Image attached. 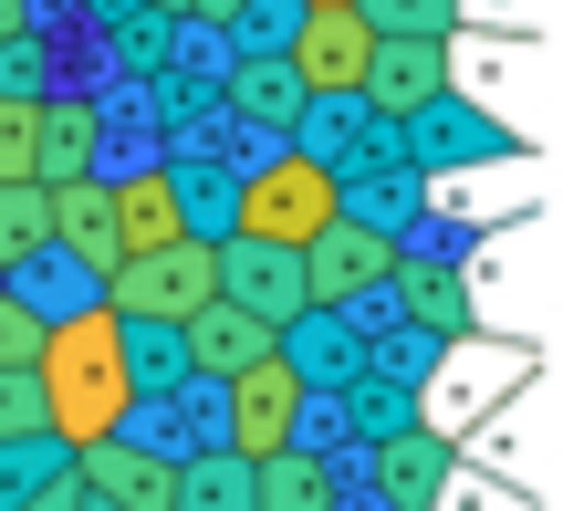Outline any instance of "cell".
<instances>
[{
    "mask_svg": "<svg viewBox=\"0 0 563 511\" xmlns=\"http://www.w3.org/2000/svg\"><path fill=\"white\" fill-rule=\"evenodd\" d=\"M209 104H220L241 136H272L282 146V136H292V115H302V84H292V63H230Z\"/></svg>",
    "mask_w": 563,
    "mask_h": 511,
    "instance_id": "cell-18",
    "label": "cell"
},
{
    "mask_svg": "<svg viewBox=\"0 0 563 511\" xmlns=\"http://www.w3.org/2000/svg\"><path fill=\"white\" fill-rule=\"evenodd\" d=\"M53 95V42H11V53H0V104H42Z\"/></svg>",
    "mask_w": 563,
    "mask_h": 511,
    "instance_id": "cell-26",
    "label": "cell"
},
{
    "mask_svg": "<svg viewBox=\"0 0 563 511\" xmlns=\"http://www.w3.org/2000/svg\"><path fill=\"white\" fill-rule=\"evenodd\" d=\"M178 511H251V459H241V449L178 459Z\"/></svg>",
    "mask_w": 563,
    "mask_h": 511,
    "instance_id": "cell-22",
    "label": "cell"
},
{
    "mask_svg": "<svg viewBox=\"0 0 563 511\" xmlns=\"http://www.w3.org/2000/svg\"><path fill=\"white\" fill-rule=\"evenodd\" d=\"M220 303H241L251 324H292L302 313V262L292 251H272V241H220Z\"/></svg>",
    "mask_w": 563,
    "mask_h": 511,
    "instance_id": "cell-13",
    "label": "cell"
},
{
    "mask_svg": "<svg viewBox=\"0 0 563 511\" xmlns=\"http://www.w3.org/2000/svg\"><path fill=\"white\" fill-rule=\"evenodd\" d=\"M84 511H95V501H84Z\"/></svg>",
    "mask_w": 563,
    "mask_h": 511,
    "instance_id": "cell-35",
    "label": "cell"
},
{
    "mask_svg": "<svg viewBox=\"0 0 563 511\" xmlns=\"http://www.w3.org/2000/svg\"><path fill=\"white\" fill-rule=\"evenodd\" d=\"M230 11H251V0H199V32H220Z\"/></svg>",
    "mask_w": 563,
    "mask_h": 511,
    "instance_id": "cell-32",
    "label": "cell"
},
{
    "mask_svg": "<svg viewBox=\"0 0 563 511\" xmlns=\"http://www.w3.org/2000/svg\"><path fill=\"white\" fill-rule=\"evenodd\" d=\"M42 199H53V251H63V262H84V271L104 282V271L125 262V251H115V209H104V178L42 188Z\"/></svg>",
    "mask_w": 563,
    "mask_h": 511,
    "instance_id": "cell-19",
    "label": "cell"
},
{
    "mask_svg": "<svg viewBox=\"0 0 563 511\" xmlns=\"http://www.w3.org/2000/svg\"><path fill=\"white\" fill-rule=\"evenodd\" d=\"M355 459H365L376 511H439L449 470H460V449H449L439 429H397V438H376V449H355Z\"/></svg>",
    "mask_w": 563,
    "mask_h": 511,
    "instance_id": "cell-10",
    "label": "cell"
},
{
    "mask_svg": "<svg viewBox=\"0 0 563 511\" xmlns=\"http://www.w3.org/2000/svg\"><path fill=\"white\" fill-rule=\"evenodd\" d=\"M397 303H407V324L428 334V345H460L470 334V271L460 262H439V251H397Z\"/></svg>",
    "mask_w": 563,
    "mask_h": 511,
    "instance_id": "cell-15",
    "label": "cell"
},
{
    "mask_svg": "<svg viewBox=\"0 0 563 511\" xmlns=\"http://www.w3.org/2000/svg\"><path fill=\"white\" fill-rule=\"evenodd\" d=\"M209 292H220V251H199V241L136 251V262L104 271V313H115V324H188Z\"/></svg>",
    "mask_w": 563,
    "mask_h": 511,
    "instance_id": "cell-3",
    "label": "cell"
},
{
    "mask_svg": "<svg viewBox=\"0 0 563 511\" xmlns=\"http://www.w3.org/2000/svg\"><path fill=\"white\" fill-rule=\"evenodd\" d=\"M178 355H188V376H199V387H230L241 366H262V355H272V324H251L241 303H220V292H209V303L178 324Z\"/></svg>",
    "mask_w": 563,
    "mask_h": 511,
    "instance_id": "cell-14",
    "label": "cell"
},
{
    "mask_svg": "<svg viewBox=\"0 0 563 511\" xmlns=\"http://www.w3.org/2000/svg\"><path fill=\"white\" fill-rule=\"evenodd\" d=\"M355 95H365V115L407 125V115H428L439 95H460V63H449V42H376Z\"/></svg>",
    "mask_w": 563,
    "mask_h": 511,
    "instance_id": "cell-7",
    "label": "cell"
},
{
    "mask_svg": "<svg viewBox=\"0 0 563 511\" xmlns=\"http://www.w3.org/2000/svg\"><path fill=\"white\" fill-rule=\"evenodd\" d=\"M32 355H42V324L0 292V376H32Z\"/></svg>",
    "mask_w": 563,
    "mask_h": 511,
    "instance_id": "cell-27",
    "label": "cell"
},
{
    "mask_svg": "<svg viewBox=\"0 0 563 511\" xmlns=\"http://www.w3.org/2000/svg\"><path fill=\"white\" fill-rule=\"evenodd\" d=\"M146 11H157V21H199V0H146Z\"/></svg>",
    "mask_w": 563,
    "mask_h": 511,
    "instance_id": "cell-33",
    "label": "cell"
},
{
    "mask_svg": "<svg viewBox=\"0 0 563 511\" xmlns=\"http://www.w3.org/2000/svg\"><path fill=\"white\" fill-rule=\"evenodd\" d=\"M42 21H32V0H0V53H11V42H32Z\"/></svg>",
    "mask_w": 563,
    "mask_h": 511,
    "instance_id": "cell-31",
    "label": "cell"
},
{
    "mask_svg": "<svg viewBox=\"0 0 563 511\" xmlns=\"http://www.w3.org/2000/svg\"><path fill=\"white\" fill-rule=\"evenodd\" d=\"M0 438H53V429H42V387H32V376H0Z\"/></svg>",
    "mask_w": 563,
    "mask_h": 511,
    "instance_id": "cell-28",
    "label": "cell"
},
{
    "mask_svg": "<svg viewBox=\"0 0 563 511\" xmlns=\"http://www.w3.org/2000/svg\"><path fill=\"white\" fill-rule=\"evenodd\" d=\"M302 262V303H323V313H355L365 292L397 271V241H376V230H355V220H334V230H313V241L292 251Z\"/></svg>",
    "mask_w": 563,
    "mask_h": 511,
    "instance_id": "cell-6",
    "label": "cell"
},
{
    "mask_svg": "<svg viewBox=\"0 0 563 511\" xmlns=\"http://www.w3.org/2000/svg\"><path fill=\"white\" fill-rule=\"evenodd\" d=\"M511 146H522V136H511L501 115H470L460 95H439L428 115L397 125V157L418 167V178H439V167H481V157H511Z\"/></svg>",
    "mask_w": 563,
    "mask_h": 511,
    "instance_id": "cell-9",
    "label": "cell"
},
{
    "mask_svg": "<svg viewBox=\"0 0 563 511\" xmlns=\"http://www.w3.org/2000/svg\"><path fill=\"white\" fill-rule=\"evenodd\" d=\"M334 501H344V480H334V459H323V449L251 459V511H334Z\"/></svg>",
    "mask_w": 563,
    "mask_h": 511,
    "instance_id": "cell-20",
    "label": "cell"
},
{
    "mask_svg": "<svg viewBox=\"0 0 563 511\" xmlns=\"http://www.w3.org/2000/svg\"><path fill=\"white\" fill-rule=\"evenodd\" d=\"M272 355L292 366V387H302V397H334V387H355V376H365V324H355V313L302 303L292 324L272 334Z\"/></svg>",
    "mask_w": 563,
    "mask_h": 511,
    "instance_id": "cell-8",
    "label": "cell"
},
{
    "mask_svg": "<svg viewBox=\"0 0 563 511\" xmlns=\"http://www.w3.org/2000/svg\"><path fill=\"white\" fill-rule=\"evenodd\" d=\"M292 11H355V0H292Z\"/></svg>",
    "mask_w": 563,
    "mask_h": 511,
    "instance_id": "cell-34",
    "label": "cell"
},
{
    "mask_svg": "<svg viewBox=\"0 0 563 511\" xmlns=\"http://www.w3.org/2000/svg\"><path fill=\"white\" fill-rule=\"evenodd\" d=\"M302 408H313V397L292 387V366H282V355H262V366H241V376L220 387V449H241V459L292 449Z\"/></svg>",
    "mask_w": 563,
    "mask_h": 511,
    "instance_id": "cell-4",
    "label": "cell"
},
{
    "mask_svg": "<svg viewBox=\"0 0 563 511\" xmlns=\"http://www.w3.org/2000/svg\"><path fill=\"white\" fill-rule=\"evenodd\" d=\"M32 251H53V199L42 188H0V271H21Z\"/></svg>",
    "mask_w": 563,
    "mask_h": 511,
    "instance_id": "cell-24",
    "label": "cell"
},
{
    "mask_svg": "<svg viewBox=\"0 0 563 511\" xmlns=\"http://www.w3.org/2000/svg\"><path fill=\"white\" fill-rule=\"evenodd\" d=\"M313 230H334V178L292 146H262V157L230 178V241H272V251H302Z\"/></svg>",
    "mask_w": 563,
    "mask_h": 511,
    "instance_id": "cell-2",
    "label": "cell"
},
{
    "mask_svg": "<svg viewBox=\"0 0 563 511\" xmlns=\"http://www.w3.org/2000/svg\"><path fill=\"white\" fill-rule=\"evenodd\" d=\"M115 366H125V397H167V387H188L178 324H115Z\"/></svg>",
    "mask_w": 563,
    "mask_h": 511,
    "instance_id": "cell-21",
    "label": "cell"
},
{
    "mask_svg": "<svg viewBox=\"0 0 563 511\" xmlns=\"http://www.w3.org/2000/svg\"><path fill=\"white\" fill-rule=\"evenodd\" d=\"M104 209H115V251H125V262L188 241V230H178V178H167V167H125V178H104Z\"/></svg>",
    "mask_w": 563,
    "mask_h": 511,
    "instance_id": "cell-16",
    "label": "cell"
},
{
    "mask_svg": "<svg viewBox=\"0 0 563 511\" xmlns=\"http://www.w3.org/2000/svg\"><path fill=\"white\" fill-rule=\"evenodd\" d=\"M32 387H42V429L63 438V449H84V438H115L125 429V366H115V313H74V324L42 334L32 355Z\"/></svg>",
    "mask_w": 563,
    "mask_h": 511,
    "instance_id": "cell-1",
    "label": "cell"
},
{
    "mask_svg": "<svg viewBox=\"0 0 563 511\" xmlns=\"http://www.w3.org/2000/svg\"><path fill=\"white\" fill-rule=\"evenodd\" d=\"M0 292H11V303L32 313L42 334H53V324H74V313H104V282H95L84 262H63V251H32L21 271H0Z\"/></svg>",
    "mask_w": 563,
    "mask_h": 511,
    "instance_id": "cell-17",
    "label": "cell"
},
{
    "mask_svg": "<svg viewBox=\"0 0 563 511\" xmlns=\"http://www.w3.org/2000/svg\"><path fill=\"white\" fill-rule=\"evenodd\" d=\"M63 470L95 511H178V470L136 438H84V449H63Z\"/></svg>",
    "mask_w": 563,
    "mask_h": 511,
    "instance_id": "cell-5",
    "label": "cell"
},
{
    "mask_svg": "<svg viewBox=\"0 0 563 511\" xmlns=\"http://www.w3.org/2000/svg\"><path fill=\"white\" fill-rule=\"evenodd\" d=\"M365 53H376V32H365L355 11H302L292 42H282V63H292L302 95H355V84H365Z\"/></svg>",
    "mask_w": 563,
    "mask_h": 511,
    "instance_id": "cell-11",
    "label": "cell"
},
{
    "mask_svg": "<svg viewBox=\"0 0 563 511\" xmlns=\"http://www.w3.org/2000/svg\"><path fill=\"white\" fill-rule=\"evenodd\" d=\"M84 21H95L104 42H125V32H136V21H157V11H146V0H84Z\"/></svg>",
    "mask_w": 563,
    "mask_h": 511,
    "instance_id": "cell-29",
    "label": "cell"
},
{
    "mask_svg": "<svg viewBox=\"0 0 563 511\" xmlns=\"http://www.w3.org/2000/svg\"><path fill=\"white\" fill-rule=\"evenodd\" d=\"M21 511H84V491H74V470H63V480H42V491L21 501Z\"/></svg>",
    "mask_w": 563,
    "mask_h": 511,
    "instance_id": "cell-30",
    "label": "cell"
},
{
    "mask_svg": "<svg viewBox=\"0 0 563 511\" xmlns=\"http://www.w3.org/2000/svg\"><path fill=\"white\" fill-rule=\"evenodd\" d=\"M355 21L376 42H449L460 32V0H355Z\"/></svg>",
    "mask_w": 563,
    "mask_h": 511,
    "instance_id": "cell-23",
    "label": "cell"
},
{
    "mask_svg": "<svg viewBox=\"0 0 563 511\" xmlns=\"http://www.w3.org/2000/svg\"><path fill=\"white\" fill-rule=\"evenodd\" d=\"M104 104L95 95H42L32 115V188H74V178H104Z\"/></svg>",
    "mask_w": 563,
    "mask_h": 511,
    "instance_id": "cell-12",
    "label": "cell"
},
{
    "mask_svg": "<svg viewBox=\"0 0 563 511\" xmlns=\"http://www.w3.org/2000/svg\"><path fill=\"white\" fill-rule=\"evenodd\" d=\"M42 480H63V438H0V511H21Z\"/></svg>",
    "mask_w": 563,
    "mask_h": 511,
    "instance_id": "cell-25",
    "label": "cell"
}]
</instances>
